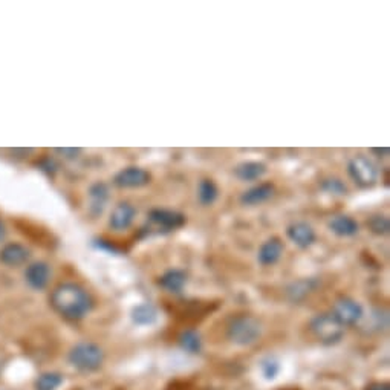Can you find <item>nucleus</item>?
I'll list each match as a JSON object with an SVG mask.
<instances>
[{
    "mask_svg": "<svg viewBox=\"0 0 390 390\" xmlns=\"http://www.w3.org/2000/svg\"><path fill=\"white\" fill-rule=\"evenodd\" d=\"M51 305L54 311L63 319L78 321L86 317L92 311V302L89 292L77 283H61L51 294Z\"/></svg>",
    "mask_w": 390,
    "mask_h": 390,
    "instance_id": "obj_1",
    "label": "nucleus"
},
{
    "mask_svg": "<svg viewBox=\"0 0 390 390\" xmlns=\"http://www.w3.org/2000/svg\"><path fill=\"white\" fill-rule=\"evenodd\" d=\"M68 360L81 372H95L105 363V352L95 343L81 341L69 350Z\"/></svg>",
    "mask_w": 390,
    "mask_h": 390,
    "instance_id": "obj_2",
    "label": "nucleus"
},
{
    "mask_svg": "<svg viewBox=\"0 0 390 390\" xmlns=\"http://www.w3.org/2000/svg\"><path fill=\"white\" fill-rule=\"evenodd\" d=\"M227 337L237 346H252L262 337V324L252 315H239L228 324Z\"/></svg>",
    "mask_w": 390,
    "mask_h": 390,
    "instance_id": "obj_3",
    "label": "nucleus"
},
{
    "mask_svg": "<svg viewBox=\"0 0 390 390\" xmlns=\"http://www.w3.org/2000/svg\"><path fill=\"white\" fill-rule=\"evenodd\" d=\"M345 326L329 314H319L311 320V331L321 345L333 346L345 337Z\"/></svg>",
    "mask_w": 390,
    "mask_h": 390,
    "instance_id": "obj_4",
    "label": "nucleus"
},
{
    "mask_svg": "<svg viewBox=\"0 0 390 390\" xmlns=\"http://www.w3.org/2000/svg\"><path fill=\"white\" fill-rule=\"evenodd\" d=\"M349 176L361 189H369L377 184L378 169L377 165L369 160L367 156L358 155L352 158L348 165Z\"/></svg>",
    "mask_w": 390,
    "mask_h": 390,
    "instance_id": "obj_5",
    "label": "nucleus"
},
{
    "mask_svg": "<svg viewBox=\"0 0 390 390\" xmlns=\"http://www.w3.org/2000/svg\"><path fill=\"white\" fill-rule=\"evenodd\" d=\"M343 326H354L361 319H363L365 311L357 300L349 299V297H341L333 305V309L331 312Z\"/></svg>",
    "mask_w": 390,
    "mask_h": 390,
    "instance_id": "obj_6",
    "label": "nucleus"
},
{
    "mask_svg": "<svg viewBox=\"0 0 390 390\" xmlns=\"http://www.w3.org/2000/svg\"><path fill=\"white\" fill-rule=\"evenodd\" d=\"M148 182H150V173L135 165L119 170L114 178V184L119 189H139Z\"/></svg>",
    "mask_w": 390,
    "mask_h": 390,
    "instance_id": "obj_7",
    "label": "nucleus"
},
{
    "mask_svg": "<svg viewBox=\"0 0 390 390\" xmlns=\"http://www.w3.org/2000/svg\"><path fill=\"white\" fill-rule=\"evenodd\" d=\"M148 220H150L158 228H162L165 231H173L184 227L185 216L182 213L173 211V210L155 208L148 213Z\"/></svg>",
    "mask_w": 390,
    "mask_h": 390,
    "instance_id": "obj_8",
    "label": "nucleus"
},
{
    "mask_svg": "<svg viewBox=\"0 0 390 390\" xmlns=\"http://www.w3.org/2000/svg\"><path fill=\"white\" fill-rule=\"evenodd\" d=\"M51 268L48 264L45 262H34L31 265H28L26 271H25V280L30 285L32 290L35 291H42L48 286L51 280Z\"/></svg>",
    "mask_w": 390,
    "mask_h": 390,
    "instance_id": "obj_9",
    "label": "nucleus"
},
{
    "mask_svg": "<svg viewBox=\"0 0 390 390\" xmlns=\"http://www.w3.org/2000/svg\"><path fill=\"white\" fill-rule=\"evenodd\" d=\"M110 198V191L107 184L105 182H95L90 185L89 189V211L92 216H101L107 206Z\"/></svg>",
    "mask_w": 390,
    "mask_h": 390,
    "instance_id": "obj_10",
    "label": "nucleus"
},
{
    "mask_svg": "<svg viewBox=\"0 0 390 390\" xmlns=\"http://www.w3.org/2000/svg\"><path fill=\"white\" fill-rule=\"evenodd\" d=\"M136 216V210L129 202H119L118 206L114 208L112 215H110L109 225L115 231H123L127 230L130 225L134 224Z\"/></svg>",
    "mask_w": 390,
    "mask_h": 390,
    "instance_id": "obj_11",
    "label": "nucleus"
},
{
    "mask_svg": "<svg viewBox=\"0 0 390 390\" xmlns=\"http://www.w3.org/2000/svg\"><path fill=\"white\" fill-rule=\"evenodd\" d=\"M283 242L278 237H271L268 239L266 242L262 244V247L259 248L257 253V260L262 266H273L276 265L278 260H280L283 254Z\"/></svg>",
    "mask_w": 390,
    "mask_h": 390,
    "instance_id": "obj_12",
    "label": "nucleus"
},
{
    "mask_svg": "<svg viewBox=\"0 0 390 390\" xmlns=\"http://www.w3.org/2000/svg\"><path fill=\"white\" fill-rule=\"evenodd\" d=\"M286 235L291 242L299 248H309L315 242L314 228L306 222H295L286 230Z\"/></svg>",
    "mask_w": 390,
    "mask_h": 390,
    "instance_id": "obj_13",
    "label": "nucleus"
},
{
    "mask_svg": "<svg viewBox=\"0 0 390 390\" xmlns=\"http://www.w3.org/2000/svg\"><path fill=\"white\" fill-rule=\"evenodd\" d=\"M31 252L22 244H6L0 249V262L6 266H20L28 262Z\"/></svg>",
    "mask_w": 390,
    "mask_h": 390,
    "instance_id": "obj_14",
    "label": "nucleus"
},
{
    "mask_svg": "<svg viewBox=\"0 0 390 390\" xmlns=\"http://www.w3.org/2000/svg\"><path fill=\"white\" fill-rule=\"evenodd\" d=\"M274 193H276L274 185L269 182H264L244 191L242 196H240V202H242L244 206H249V207L260 206V203L271 199L274 196Z\"/></svg>",
    "mask_w": 390,
    "mask_h": 390,
    "instance_id": "obj_15",
    "label": "nucleus"
},
{
    "mask_svg": "<svg viewBox=\"0 0 390 390\" xmlns=\"http://www.w3.org/2000/svg\"><path fill=\"white\" fill-rule=\"evenodd\" d=\"M329 230L333 235H337L340 237H352L358 233L360 227L354 218L346 215H337L329 220Z\"/></svg>",
    "mask_w": 390,
    "mask_h": 390,
    "instance_id": "obj_16",
    "label": "nucleus"
},
{
    "mask_svg": "<svg viewBox=\"0 0 390 390\" xmlns=\"http://www.w3.org/2000/svg\"><path fill=\"white\" fill-rule=\"evenodd\" d=\"M265 173H266V165L264 162H259V161L240 162L239 165H236V169H235L236 178L244 181V182L257 181L260 178H264Z\"/></svg>",
    "mask_w": 390,
    "mask_h": 390,
    "instance_id": "obj_17",
    "label": "nucleus"
},
{
    "mask_svg": "<svg viewBox=\"0 0 390 390\" xmlns=\"http://www.w3.org/2000/svg\"><path fill=\"white\" fill-rule=\"evenodd\" d=\"M187 285V274L181 269H169L160 277V286L167 292L179 294Z\"/></svg>",
    "mask_w": 390,
    "mask_h": 390,
    "instance_id": "obj_18",
    "label": "nucleus"
},
{
    "mask_svg": "<svg viewBox=\"0 0 390 390\" xmlns=\"http://www.w3.org/2000/svg\"><path fill=\"white\" fill-rule=\"evenodd\" d=\"M130 317L138 326H152L158 321V309L152 303H141L135 306Z\"/></svg>",
    "mask_w": 390,
    "mask_h": 390,
    "instance_id": "obj_19",
    "label": "nucleus"
},
{
    "mask_svg": "<svg viewBox=\"0 0 390 390\" xmlns=\"http://www.w3.org/2000/svg\"><path fill=\"white\" fill-rule=\"evenodd\" d=\"M218 196H219V190H218V185L215 184V181H213V179H202L199 182L198 201H199L201 206H203V207L213 206V203L216 202Z\"/></svg>",
    "mask_w": 390,
    "mask_h": 390,
    "instance_id": "obj_20",
    "label": "nucleus"
},
{
    "mask_svg": "<svg viewBox=\"0 0 390 390\" xmlns=\"http://www.w3.org/2000/svg\"><path fill=\"white\" fill-rule=\"evenodd\" d=\"M179 346L182 348V350L189 352V354H199L202 349L201 336L193 329L184 331L179 336Z\"/></svg>",
    "mask_w": 390,
    "mask_h": 390,
    "instance_id": "obj_21",
    "label": "nucleus"
},
{
    "mask_svg": "<svg viewBox=\"0 0 390 390\" xmlns=\"http://www.w3.org/2000/svg\"><path fill=\"white\" fill-rule=\"evenodd\" d=\"M315 285H317V282L312 280V278H305V280H299V282H295L290 288H288V295H290V299L292 302H299V300L305 299V297L314 290Z\"/></svg>",
    "mask_w": 390,
    "mask_h": 390,
    "instance_id": "obj_22",
    "label": "nucleus"
},
{
    "mask_svg": "<svg viewBox=\"0 0 390 390\" xmlns=\"http://www.w3.org/2000/svg\"><path fill=\"white\" fill-rule=\"evenodd\" d=\"M63 384V377L57 372H45L35 379V390H57Z\"/></svg>",
    "mask_w": 390,
    "mask_h": 390,
    "instance_id": "obj_23",
    "label": "nucleus"
},
{
    "mask_svg": "<svg viewBox=\"0 0 390 390\" xmlns=\"http://www.w3.org/2000/svg\"><path fill=\"white\" fill-rule=\"evenodd\" d=\"M260 372L266 382H273L280 374V363L274 357H268L260 363Z\"/></svg>",
    "mask_w": 390,
    "mask_h": 390,
    "instance_id": "obj_24",
    "label": "nucleus"
},
{
    "mask_svg": "<svg viewBox=\"0 0 390 390\" xmlns=\"http://www.w3.org/2000/svg\"><path fill=\"white\" fill-rule=\"evenodd\" d=\"M369 228L378 236H386L390 231V220L384 215H375L369 219Z\"/></svg>",
    "mask_w": 390,
    "mask_h": 390,
    "instance_id": "obj_25",
    "label": "nucleus"
},
{
    "mask_svg": "<svg viewBox=\"0 0 390 390\" xmlns=\"http://www.w3.org/2000/svg\"><path fill=\"white\" fill-rule=\"evenodd\" d=\"M321 189L329 193V194H333V196H343V194L348 193V187L346 184L343 182L341 179L338 178H328V179H323L321 182Z\"/></svg>",
    "mask_w": 390,
    "mask_h": 390,
    "instance_id": "obj_26",
    "label": "nucleus"
},
{
    "mask_svg": "<svg viewBox=\"0 0 390 390\" xmlns=\"http://www.w3.org/2000/svg\"><path fill=\"white\" fill-rule=\"evenodd\" d=\"M55 152L60 153L63 158L66 160H76V158L80 155V148H69V147H63V148H55Z\"/></svg>",
    "mask_w": 390,
    "mask_h": 390,
    "instance_id": "obj_27",
    "label": "nucleus"
},
{
    "mask_svg": "<svg viewBox=\"0 0 390 390\" xmlns=\"http://www.w3.org/2000/svg\"><path fill=\"white\" fill-rule=\"evenodd\" d=\"M365 390H390L389 383H370Z\"/></svg>",
    "mask_w": 390,
    "mask_h": 390,
    "instance_id": "obj_28",
    "label": "nucleus"
},
{
    "mask_svg": "<svg viewBox=\"0 0 390 390\" xmlns=\"http://www.w3.org/2000/svg\"><path fill=\"white\" fill-rule=\"evenodd\" d=\"M372 152L377 153L379 158H384L389 155V148L387 147H383V148H372Z\"/></svg>",
    "mask_w": 390,
    "mask_h": 390,
    "instance_id": "obj_29",
    "label": "nucleus"
},
{
    "mask_svg": "<svg viewBox=\"0 0 390 390\" xmlns=\"http://www.w3.org/2000/svg\"><path fill=\"white\" fill-rule=\"evenodd\" d=\"M6 236V227L2 220H0V242H2V240L5 239Z\"/></svg>",
    "mask_w": 390,
    "mask_h": 390,
    "instance_id": "obj_30",
    "label": "nucleus"
}]
</instances>
